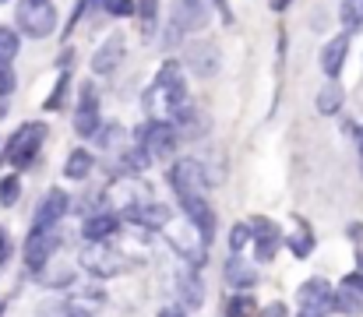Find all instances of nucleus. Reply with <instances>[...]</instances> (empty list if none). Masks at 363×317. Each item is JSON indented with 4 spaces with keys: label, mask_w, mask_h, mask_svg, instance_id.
I'll return each instance as SVG.
<instances>
[{
    "label": "nucleus",
    "mask_w": 363,
    "mask_h": 317,
    "mask_svg": "<svg viewBox=\"0 0 363 317\" xmlns=\"http://www.w3.org/2000/svg\"><path fill=\"white\" fill-rule=\"evenodd\" d=\"M14 25L28 39H46L57 28V4L53 0H18Z\"/></svg>",
    "instance_id": "f257e3e1"
},
{
    "label": "nucleus",
    "mask_w": 363,
    "mask_h": 317,
    "mask_svg": "<svg viewBox=\"0 0 363 317\" xmlns=\"http://www.w3.org/2000/svg\"><path fill=\"white\" fill-rule=\"evenodd\" d=\"M43 141H46V123H39V120L21 123V127L4 141V159H7L14 169H25V166H32V162H35V155H39Z\"/></svg>",
    "instance_id": "f03ea898"
},
{
    "label": "nucleus",
    "mask_w": 363,
    "mask_h": 317,
    "mask_svg": "<svg viewBox=\"0 0 363 317\" xmlns=\"http://www.w3.org/2000/svg\"><path fill=\"white\" fill-rule=\"evenodd\" d=\"M169 191L177 194V201H191V198H205L208 191V173L198 159H177L166 173Z\"/></svg>",
    "instance_id": "7ed1b4c3"
},
{
    "label": "nucleus",
    "mask_w": 363,
    "mask_h": 317,
    "mask_svg": "<svg viewBox=\"0 0 363 317\" xmlns=\"http://www.w3.org/2000/svg\"><path fill=\"white\" fill-rule=\"evenodd\" d=\"M60 226H32L28 229V240H25V268L32 272V275H39L50 261H53V254L60 250Z\"/></svg>",
    "instance_id": "20e7f679"
},
{
    "label": "nucleus",
    "mask_w": 363,
    "mask_h": 317,
    "mask_svg": "<svg viewBox=\"0 0 363 317\" xmlns=\"http://www.w3.org/2000/svg\"><path fill=\"white\" fill-rule=\"evenodd\" d=\"M134 138H138V148H145L152 159H169L177 152V141H180L173 120H148L134 130Z\"/></svg>",
    "instance_id": "39448f33"
},
{
    "label": "nucleus",
    "mask_w": 363,
    "mask_h": 317,
    "mask_svg": "<svg viewBox=\"0 0 363 317\" xmlns=\"http://www.w3.org/2000/svg\"><path fill=\"white\" fill-rule=\"evenodd\" d=\"M152 92L155 96H162V106L177 116L180 109H187V85H184V71H180V64L177 60H166L162 67H159V74H155V85H152Z\"/></svg>",
    "instance_id": "423d86ee"
},
{
    "label": "nucleus",
    "mask_w": 363,
    "mask_h": 317,
    "mask_svg": "<svg viewBox=\"0 0 363 317\" xmlns=\"http://www.w3.org/2000/svg\"><path fill=\"white\" fill-rule=\"evenodd\" d=\"M296 300H300V317L335 314V289H332V282L321 279V275H318V279H307V282L300 286Z\"/></svg>",
    "instance_id": "0eeeda50"
},
{
    "label": "nucleus",
    "mask_w": 363,
    "mask_h": 317,
    "mask_svg": "<svg viewBox=\"0 0 363 317\" xmlns=\"http://www.w3.org/2000/svg\"><path fill=\"white\" fill-rule=\"evenodd\" d=\"M216 0H173V18H169V39L184 32H201L208 25V11Z\"/></svg>",
    "instance_id": "6e6552de"
},
{
    "label": "nucleus",
    "mask_w": 363,
    "mask_h": 317,
    "mask_svg": "<svg viewBox=\"0 0 363 317\" xmlns=\"http://www.w3.org/2000/svg\"><path fill=\"white\" fill-rule=\"evenodd\" d=\"M250 240H254V254H257V261H261V265H264V261H272V257L279 254V247L286 243L282 229H279L272 218H264V215L250 218Z\"/></svg>",
    "instance_id": "1a4fd4ad"
},
{
    "label": "nucleus",
    "mask_w": 363,
    "mask_h": 317,
    "mask_svg": "<svg viewBox=\"0 0 363 317\" xmlns=\"http://www.w3.org/2000/svg\"><path fill=\"white\" fill-rule=\"evenodd\" d=\"M78 113H74V134L78 138H96L103 130V116H99V92L92 85H82L78 92Z\"/></svg>",
    "instance_id": "9d476101"
},
{
    "label": "nucleus",
    "mask_w": 363,
    "mask_h": 317,
    "mask_svg": "<svg viewBox=\"0 0 363 317\" xmlns=\"http://www.w3.org/2000/svg\"><path fill=\"white\" fill-rule=\"evenodd\" d=\"M121 218L134 222V226H145V229H162V226H169L173 208H166L159 201H130V205H123Z\"/></svg>",
    "instance_id": "9b49d317"
},
{
    "label": "nucleus",
    "mask_w": 363,
    "mask_h": 317,
    "mask_svg": "<svg viewBox=\"0 0 363 317\" xmlns=\"http://www.w3.org/2000/svg\"><path fill=\"white\" fill-rule=\"evenodd\" d=\"M187 67L198 74V78H212L216 71H219V46L212 43V39H198V43H191L187 46Z\"/></svg>",
    "instance_id": "f8f14e48"
},
{
    "label": "nucleus",
    "mask_w": 363,
    "mask_h": 317,
    "mask_svg": "<svg viewBox=\"0 0 363 317\" xmlns=\"http://www.w3.org/2000/svg\"><path fill=\"white\" fill-rule=\"evenodd\" d=\"M180 208H184V215H187L191 229H194L205 243H212V236H216V211H212V205H208V198L180 201Z\"/></svg>",
    "instance_id": "ddd939ff"
},
{
    "label": "nucleus",
    "mask_w": 363,
    "mask_h": 317,
    "mask_svg": "<svg viewBox=\"0 0 363 317\" xmlns=\"http://www.w3.org/2000/svg\"><path fill=\"white\" fill-rule=\"evenodd\" d=\"M346 57H350V32H339V35H332V39L325 43V50H321V71H325L328 82H335V78L342 74Z\"/></svg>",
    "instance_id": "4468645a"
},
{
    "label": "nucleus",
    "mask_w": 363,
    "mask_h": 317,
    "mask_svg": "<svg viewBox=\"0 0 363 317\" xmlns=\"http://www.w3.org/2000/svg\"><path fill=\"white\" fill-rule=\"evenodd\" d=\"M67 205H71V198H67L60 187L46 191L43 205H39L35 215H32V226H60V218L67 215Z\"/></svg>",
    "instance_id": "2eb2a0df"
},
{
    "label": "nucleus",
    "mask_w": 363,
    "mask_h": 317,
    "mask_svg": "<svg viewBox=\"0 0 363 317\" xmlns=\"http://www.w3.org/2000/svg\"><path fill=\"white\" fill-rule=\"evenodd\" d=\"M117 229H121V215H113V211H96V215H89L82 222L85 243H106Z\"/></svg>",
    "instance_id": "dca6fc26"
},
{
    "label": "nucleus",
    "mask_w": 363,
    "mask_h": 317,
    "mask_svg": "<svg viewBox=\"0 0 363 317\" xmlns=\"http://www.w3.org/2000/svg\"><path fill=\"white\" fill-rule=\"evenodd\" d=\"M82 265H85L92 275H103V279H110V275L121 272V261L113 257V250H110L106 243H89V250L82 254Z\"/></svg>",
    "instance_id": "f3484780"
},
{
    "label": "nucleus",
    "mask_w": 363,
    "mask_h": 317,
    "mask_svg": "<svg viewBox=\"0 0 363 317\" xmlns=\"http://www.w3.org/2000/svg\"><path fill=\"white\" fill-rule=\"evenodd\" d=\"M123 53H127L123 35H110V39L96 50V57H92V71H96V74H113V71L123 64Z\"/></svg>",
    "instance_id": "a211bd4d"
},
{
    "label": "nucleus",
    "mask_w": 363,
    "mask_h": 317,
    "mask_svg": "<svg viewBox=\"0 0 363 317\" xmlns=\"http://www.w3.org/2000/svg\"><path fill=\"white\" fill-rule=\"evenodd\" d=\"M177 286H180V304H184L187 311H194V307L205 304V282H201V272H198V268L180 272Z\"/></svg>",
    "instance_id": "6ab92c4d"
},
{
    "label": "nucleus",
    "mask_w": 363,
    "mask_h": 317,
    "mask_svg": "<svg viewBox=\"0 0 363 317\" xmlns=\"http://www.w3.org/2000/svg\"><path fill=\"white\" fill-rule=\"evenodd\" d=\"M226 282H230L237 293H247V289L257 286V268L247 265V261H240V257H233V261L226 265Z\"/></svg>",
    "instance_id": "aec40b11"
},
{
    "label": "nucleus",
    "mask_w": 363,
    "mask_h": 317,
    "mask_svg": "<svg viewBox=\"0 0 363 317\" xmlns=\"http://www.w3.org/2000/svg\"><path fill=\"white\" fill-rule=\"evenodd\" d=\"M92 166H96L92 152H89V148H74V152L67 155V162H64V177H67V180H89Z\"/></svg>",
    "instance_id": "412c9836"
},
{
    "label": "nucleus",
    "mask_w": 363,
    "mask_h": 317,
    "mask_svg": "<svg viewBox=\"0 0 363 317\" xmlns=\"http://www.w3.org/2000/svg\"><path fill=\"white\" fill-rule=\"evenodd\" d=\"M35 317H92V314H89L85 307L71 304V300H60V296H53V300H43V304H39Z\"/></svg>",
    "instance_id": "4be33fe9"
},
{
    "label": "nucleus",
    "mask_w": 363,
    "mask_h": 317,
    "mask_svg": "<svg viewBox=\"0 0 363 317\" xmlns=\"http://www.w3.org/2000/svg\"><path fill=\"white\" fill-rule=\"evenodd\" d=\"M342 99H346V92H342V85L339 82H328L321 92H318V113L321 116H332V113H339L342 109Z\"/></svg>",
    "instance_id": "5701e85b"
},
{
    "label": "nucleus",
    "mask_w": 363,
    "mask_h": 317,
    "mask_svg": "<svg viewBox=\"0 0 363 317\" xmlns=\"http://www.w3.org/2000/svg\"><path fill=\"white\" fill-rule=\"evenodd\" d=\"M257 300H254V293H230V300H226V311L223 317H257Z\"/></svg>",
    "instance_id": "b1692460"
},
{
    "label": "nucleus",
    "mask_w": 363,
    "mask_h": 317,
    "mask_svg": "<svg viewBox=\"0 0 363 317\" xmlns=\"http://www.w3.org/2000/svg\"><path fill=\"white\" fill-rule=\"evenodd\" d=\"M335 311L346 317H360L363 314V293L339 286V289H335Z\"/></svg>",
    "instance_id": "393cba45"
},
{
    "label": "nucleus",
    "mask_w": 363,
    "mask_h": 317,
    "mask_svg": "<svg viewBox=\"0 0 363 317\" xmlns=\"http://www.w3.org/2000/svg\"><path fill=\"white\" fill-rule=\"evenodd\" d=\"M21 50V39H18V28L11 25H0V64H11Z\"/></svg>",
    "instance_id": "a878e982"
},
{
    "label": "nucleus",
    "mask_w": 363,
    "mask_h": 317,
    "mask_svg": "<svg viewBox=\"0 0 363 317\" xmlns=\"http://www.w3.org/2000/svg\"><path fill=\"white\" fill-rule=\"evenodd\" d=\"M339 21H342V28H346V32H357V28H363V0H342Z\"/></svg>",
    "instance_id": "bb28decb"
},
{
    "label": "nucleus",
    "mask_w": 363,
    "mask_h": 317,
    "mask_svg": "<svg viewBox=\"0 0 363 317\" xmlns=\"http://www.w3.org/2000/svg\"><path fill=\"white\" fill-rule=\"evenodd\" d=\"M18 198H21V177L18 173H7L0 180V205L11 208V205H18Z\"/></svg>",
    "instance_id": "cd10ccee"
},
{
    "label": "nucleus",
    "mask_w": 363,
    "mask_h": 317,
    "mask_svg": "<svg viewBox=\"0 0 363 317\" xmlns=\"http://www.w3.org/2000/svg\"><path fill=\"white\" fill-rule=\"evenodd\" d=\"M99 7L110 18H130V14H138V4L134 0H99Z\"/></svg>",
    "instance_id": "c85d7f7f"
},
{
    "label": "nucleus",
    "mask_w": 363,
    "mask_h": 317,
    "mask_svg": "<svg viewBox=\"0 0 363 317\" xmlns=\"http://www.w3.org/2000/svg\"><path fill=\"white\" fill-rule=\"evenodd\" d=\"M138 18H141V28L152 32L155 18H159V0H138Z\"/></svg>",
    "instance_id": "c756f323"
},
{
    "label": "nucleus",
    "mask_w": 363,
    "mask_h": 317,
    "mask_svg": "<svg viewBox=\"0 0 363 317\" xmlns=\"http://www.w3.org/2000/svg\"><path fill=\"white\" fill-rule=\"evenodd\" d=\"M247 243H250V222H237V226L230 229V250L240 254Z\"/></svg>",
    "instance_id": "7c9ffc66"
},
{
    "label": "nucleus",
    "mask_w": 363,
    "mask_h": 317,
    "mask_svg": "<svg viewBox=\"0 0 363 317\" xmlns=\"http://www.w3.org/2000/svg\"><path fill=\"white\" fill-rule=\"evenodd\" d=\"M286 247L296 254V257H307L311 250H314V236H307V233H296V236H286Z\"/></svg>",
    "instance_id": "2f4dec72"
},
{
    "label": "nucleus",
    "mask_w": 363,
    "mask_h": 317,
    "mask_svg": "<svg viewBox=\"0 0 363 317\" xmlns=\"http://www.w3.org/2000/svg\"><path fill=\"white\" fill-rule=\"evenodd\" d=\"M14 85H18V78H14L11 64H0V99H7L14 92Z\"/></svg>",
    "instance_id": "473e14b6"
},
{
    "label": "nucleus",
    "mask_w": 363,
    "mask_h": 317,
    "mask_svg": "<svg viewBox=\"0 0 363 317\" xmlns=\"http://www.w3.org/2000/svg\"><path fill=\"white\" fill-rule=\"evenodd\" d=\"M67 85H71V82H67V74H60V82H57L53 96L46 99V109H60V106H64V96H67Z\"/></svg>",
    "instance_id": "72a5a7b5"
},
{
    "label": "nucleus",
    "mask_w": 363,
    "mask_h": 317,
    "mask_svg": "<svg viewBox=\"0 0 363 317\" xmlns=\"http://www.w3.org/2000/svg\"><path fill=\"white\" fill-rule=\"evenodd\" d=\"M7 254H11V243H7V233H4V226H0V265L7 261Z\"/></svg>",
    "instance_id": "f704fd0d"
},
{
    "label": "nucleus",
    "mask_w": 363,
    "mask_h": 317,
    "mask_svg": "<svg viewBox=\"0 0 363 317\" xmlns=\"http://www.w3.org/2000/svg\"><path fill=\"white\" fill-rule=\"evenodd\" d=\"M155 317H187V311H184V307H162Z\"/></svg>",
    "instance_id": "c9c22d12"
},
{
    "label": "nucleus",
    "mask_w": 363,
    "mask_h": 317,
    "mask_svg": "<svg viewBox=\"0 0 363 317\" xmlns=\"http://www.w3.org/2000/svg\"><path fill=\"white\" fill-rule=\"evenodd\" d=\"M286 4L289 0H272V11H286Z\"/></svg>",
    "instance_id": "e433bc0d"
},
{
    "label": "nucleus",
    "mask_w": 363,
    "mask_h": 317,
    "mask_svg": "<svg viewBox=\"0 0 363 317\" xmlns=\"http://www.w3.org/2000/svg\"><path fill=\"white\" fill-rule=\"evenodd\" d=\"M357 141H360V155H363V127H360V134H357Z\"/></svg>",
    "instance_id": "4c0bfd02"
},
{
    "label": "nucleus",
    "mask_w": 363,
    "mask_h": 317,
    "mask_svg": "<svg viewBox=\"0 0 363 317\" xmlns=\"http://www.w3.org/2000/svg\"><path fill=\"white\" fill-rule=\"evenodd\" d=\"M0 317H4V304H0Z\"/></svg>",
    "instance_id": "58836bf2"
},
{
    "label": "nucleus",
    "mask_w": 363,
    "mask_h": 317,
    "mask_svg": "<svg viewBox=\"0 0 363 317\" xmlns=\"http://www.w3.org/2000/svg\"><path fill=\"white\" fill-rule=\"evenodd\" d=\"M0 4H4V0H0Z\"/></svg>",
    "instance_id": "ea45409f"
}]
</instances>
